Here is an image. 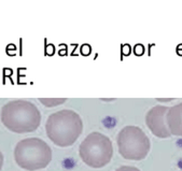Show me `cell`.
I'll return each instance as SVG.
<instances>
[{
	"label": "cell",
	"mask_w": 182,
	"mask_h": 171,
	"mask_svg": "<svg viewBox=\"0 0 182 171\" xmlns=\"http://www.w3.org/2000/svg\"><path fill=\"white\" fill-rule=\"evenodd\" d=\"M83 123L80 115L72 110H60L51 114L47 120V135L56 145H72L82 134Z\"/></svg>",
	"instance_id": "6da1fadb"
},
{
	"label": "cell",
	"mask_w": 182,
	"mask_h": 171,
	"mask_svg": "<svg viewBox=\"0 0 182 171\" xmlns=\"http://www.w3.org/2000/svg\"><path fill=\"white\" fill-rule=\"evenodd\" d=\"M1 120L4 126L11 131L18 134L31 132L39 127L41 114L33 102L14 100L2 108Z\"/></svg>",
	"instance_id": "7a4b0ae2"
},
{
	"label": "cell",
	"mask_w": 182,
	"mask_h": 171,
	"mask_svg": "<svg viewBox=\"0 0 182 171\" xmlns=\"http://www.w3.org/2000/svg\"><path fill=\"white\" fill-rule=\"evenodd\" d=\"M17 165L29 171L43 169L52 159L51 147L47 142L38 138H28L19 141L14 150Z\"/></svg>",
	"instance_id": "3957f363"
},
{
	"label": "cell",
	"mask_w": 182,
	"mask_h": 171,
	"mask_svg": "<svg viewBox=\"0 0 182 171\" xmlns=\"http://www.w3.org/2000/svg\"><path fill=\"white\" fill-rule=\"evenodd\" d=\"M81 159L92 168H102L109 164L113 154L112 142L100 132H92L79 147Z\"/></svg>",
	"instance_id": "277c9868"
},
{
	"label": "cell",
	"mask_w": 182,
	"mask_h": 171,
	"mask_svg": "<svg viewBox=\"0 0 182 171\" xmlns=\"http://www.w3.org/2000/svg\"><path fill=\"white\" fill-rule=\"evenodd\" d=\"M119 152L124 158L129 160H141L150 152V140L141 128L126 126L117 135Z\"/></svg>",
	"instance_id": "5b68a950"
},
{
	"label": "cell",
	"mask_w": 182,
	"mask_h": 171,
	"mask_svg": "<svg viewBox=\"0 0 182 171\" xmlns=\"http://www.w3.org/2000/svg\"><path fill=\"white\" fill-rule=\"evenodd\" d=\"M169 108L164 106H155L147 113L146 123L154 136L158 138H169L171 136L168 129L166 114Z\"/></svg>",
	"instance_id": "8992f818"
},
{
	"label": "cell",
	"mask_w": 182,
	"mask_h": 171,
	"mask_svg": "<svg viewBox=\"0 0 182 171\" xmlns=\"http://www.w3.org/2000/svg\"><path fill=\"white\" fill-rule=\"evenodd\" d=\"M166 120L171 135L182 137V102L168 109Z\"/></svg>",
	"instance_id": "52a82bcc"
},
{
	"label": "cell",
	"mask_w": 182,
	"mask_h": 171,
	"mask_svg": "<svg viewBox=\"0 0 182 171\" xmlns=\"http://www.w3.org/2000/svg\"><path fill=\"white\" fill-rule=\"evenodd\" d=\"M41 102H43V105L47 107H54L62 105L63 102L66 101V99H40Z\"/></svg>",
	"instance_id": "ba28073f"
},
{
	"label": "cell",
	"mask_w": 182,
	"mask_h": 171,
	"mask_svg": "<svg viewBox=\"0 0 182 171\" xmlns=\"http://www.w3.org/2000/svg\"><path fill=\"white\" fill-rule=\"evenodd\" d=\"M80 52H81V54L84 55V56H88V55L91 54V52H92V47L88 45V44H83L82 46H81L80 48Z\"/></svg>",
	"instance_id": "9c48e42d"
},
{
	"label": "cell",
	"mask_w": 182,
	"mask_h": 171,
	"mask_svg": "<svg viewBox=\"0 0 182 171\" xmlns=\"http://www.w3.org/2000/svg\"><path fill=\"white\" fill-rule=\"evenodd\" d=\"M44 51H45V55H53L54 54V45L53 44H49L47 45V40H45V48H44Z\"/></svg>",
	"instance_id": "30bf717a"
},
{
	"label": "cell",
	"mask_w": 182,
	"mask_h": 171,
	"mask_svg": "<svg viewBox=\"0 0 182 171\" xmlns=\"http://www.w3.org/2000/svg\"><path fill=\"white\" fill-rule=\"evenodd\" d=\"M115 171H140L138 168L131 167V166H122V167L117 168Z\"/></svg>",
	"instance_id": "8fae6325"
},
{
	"label": "cell",
	"mask_w": 182,
	"mask_h": 171,
	"mask_svg": "<svg viewBox=\"0 0 182 171\" xmlns=\"http://www.w3.org/2000/svg\"><path fill=\"white\" fill-rule=\"evenodd\" d=\"M134 52H135L136 55H142L143 54V52H144V47L142 46L141 44H137L134 48Z\"/></svg>",
	"instance_id": "7c38bea8"
},
{
	"label": "cell",
	"mask_w": 182,
	"mask_h": 171,
	"mask_svg": "<svg viewBox=\"0 0 182 171\" xmlns=\"http://www.w3.org/2000/svg\"><path fill=\"white\" fill-rule=\"evenodd\" d=\"M129 52H131V47H129V45H124V46H122V53L125 55H128L129 54Z\"/></svg>",
	"instance_id": "4fadbf2b"
},
{
	"label": "cell",
	"mask_w": 182,
	"mask_h": 171,
	"mask_svg": "<svg viewBox=\"0 0 182 171\" xmlns=\"http://www.w3.org/2000/svg\"><path fill=\"white\" fill-rule=\"evenodd\" d=\"M2 165H3V156H2V154L0 152V169L2 168Z\"/></svg>",
	"instance_id": "5bb4252c"
}]
</instances>
